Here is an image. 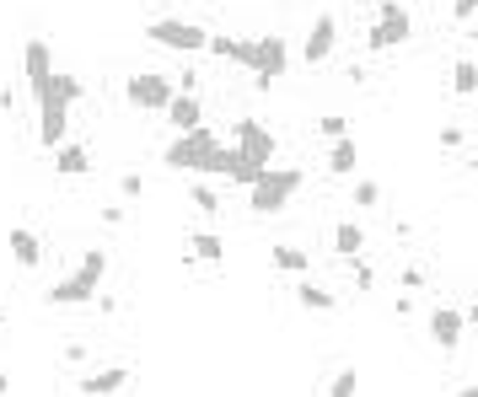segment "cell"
<instances>
[{"label":"cell","mask_w":478,"mask_h":397,"mask_svg":"<svg viewBox=\"0 0 478 397\" xmlns=\"http://www.w3.org/2000/svg\"><path fill=\"white\" fill-rule=\"evenodd\" d=\"M161 161H167L172 172H221V167H226V145H221L215 129L194 124V129H183V134L161 151Z\"/></svg>","instance_id":"6da1fadb"},{"label":"cell","mask_w":478,"mask_h":397,"mask_svg":"<svg viewBox=\"0 0 478 397\" xmlns=\"http://www.w3.org/2000/svg\"><path fill=\"white\" fill-rule=\"evenodd\" d=\"M301 183H307L301 167H264L258 183H248V210H253V215H280Z\"/></svg>","instance_id":"7a4b0ae2"},{"label":"cell","mask_w":478,"mask_h":397,"mask_svg":"<svg viewBox=\"0 0 478 397\" xmlns=\"http://www.w3.org/2000/svg\"><path fill=\"white\" fill-rule=\"evenodd\" d=\"M145 43H161V48H178V54H199L210 43V32L199 22H183V16H156V22H145Z\"/></svg>","instance_id":"3957f363"},{"label":"cell","mask_w":478,"mask_h":397,"mask_svg":"<svg viewBox=\"0 0 478 397\" xmlns=\"http://www.w3.org/2000/svg\"><path fill=\"white\" fill-rule=\"evenodd\" d=\"M172 75H161V70H135L129 81H124V102L129 108H140V113H161L167 102H172Z\"/></svg>","instance_id":"277c9868"},{"label":"cell","mask_w":478,"mask_h":397,"mask_svg":"<svg viewBox=\"0 0 478 397\" xmlns=\"http://www.w3.org/2000/svg\"><path fill=\"white\" fill-rule=\"evenodd\" d=\"M285 65H291V43H285L280 32H269V38H248V70L258 75V86L280 81Z\"/></svg>","instance_id":"5b68a950"},{"label":"cell","mask_w":478,"mask_h":397,"mask_svg":"<svg viewBox=\"0 0 478 397\" xmlns=\"http://www.w3.org/2000/svg\"><path fill=\"white\" fill-rule=\"evenodd\" d=\"M231 145H237L248 161H258V167H269L274 151H280V140H274V129H269L264 118H237V124H231Z\"/></svg>","instance_id":"8992f818"},{"label":"cell","mask_w":478,"mask_h":397,"mask_svg":"<svg viewBox=\"0 0 478 397\" xmlns=\"http://www.w3.org/2000/svg\"><path fill=\"white\" fill-rule=\"evenodd\" d=\"M334 48H339V16L334 11H317L312 27H307V38H301V59L307 65H328Z\"/></svg>","instance_id":"52a82bcc"},{"label":"cell","mask_w":478,"mask_h":397,"mask_svg":"<svg viewBox=\"0 0 478 397\" xmlns=\"http://www.w3.org/2000/svg\"><path fill=\"white\" fill-rule=\"evenodd\" d=\"M38 145L43 151H54V145H65L70 140V108L65 102H54V97H38Z\"/></svg>","instance_id":"ba28073f"},{"label":"cell","mask_w":478,"mask_h":397,"mask_svg":"<svg viewBox=\"0 0 478 397\" xmlns=\"http://www.w3.org/2000/svg\"><path fill=\"white\" fill-rule=\"evenodd\" d=\"M425 328H430V344H441V350H457V344H463V333H468V312L441 301V306L430 312V323H425Z\"/></svg>","instance_id":"9c48e42d"},{"label":"cell","mask_w":478,"mask_h":397,"mask_svg":"<svg viewBox=\"0 0 478 397\" xmlns=\"http://www.w3.org/2000/svg\"><path fill=\"white\" fill-rule=\"evenodd\" d=\"M22 70H27V86H32V97H38V91H43V81L54 75L48 38H27V43H22Z\"/></svg>","instance_id":"30bf717a"},{"label":"cell","mask_w":478,"mask_h":397,"mask_svg":"<svg viewBox=\"0 0 478 397\" xmlns=\"http://www.w3.org/2000/svg\"><path fill=\"white\" fill-rule=\"evenodd\" d=\"M129 366H102V371H86L81 382H75V393H86V397H108V393H124L129 387Z\"/></svg>","instance_id":"8fae6325"},{"label":"cell","mask_w":478,"mask_h":397,"mask_svg":"<svg viewBox=\"0 0 478 397\" xmlns=\"http://www.w3.org/2000/svg\"><path fill=\"white\" fill-rule=\"evenodd\" d=\"M91 296H97V285H91L86 274H70V280H54V285L43 290V301H48V306H86Z\"/></svg>","instance_id":"7c38bea8"},{"label":"cell","mask_w":478,"mask_h":397,"mask_svg":"<svg viewBox=\"0 0 478 397\" xmlns=\"http://www.w3.org/2000/svg\"><path fill=\"white\" fill-rule=\"evenodd\" d=\"M167 118H172V129L183 134V129H194V124H204V102L194 97V91H172V102L161 108Z\"/></svg>","instance_id":"4fadbf2b"},{"label":"cell","mask_w":478,"mask_h":397,"mask_svg":"<svg viewBox=\"0 0 478 397\" xmlns=\"http://www.w3.org/2000/svg\"><path fill=\"white\" fill-rule=\"evenodd\" d=\"M5 242H11V258H16V269H27V274H32V269L43 263V242H38V231H27V226H11V237H5Z\"/></svg>","instance_id":"5bb4252c"},{"label":"cell","mask_w":478,"mask_h":397,"mask_svg":"<svg viewBox=\"0 0 478 397\" xmlns=\"http://www.w3.org/2000/svg\"><path fill=\"white\" fill-rule=\"evenodd\" d=\"M377 11H382L377 22L387 27V38H393V43H409V38H414V16H409V5H404V0H377Z\"/></svg>","instance_id":"9a60e30c"},{"label":"cell","mask_w":478,"mask_h":397,"mask_svg":"<svg viewBox=\"0 0 478 397\" xmlns=\"http://www.w3.org/2000/svg\"><path fill=\"white\" fill-rule=\"evenodd\" d=\"M38 97H54V102H65V108H75L81 97H86V86H81V75H70V70H54L48 81H43V91Z\"/></svg>","instance_id":"2e32d148"},{"label":"cell","mask_w":478,"mask_h":397,"mask_svg":"<svg viewBox=\"0 0 478 397\" xmlns=\"http://www.w3.org/2000/svg\"><path fill=\"white\" fill-rule=\"evenodd\" d=\"M355 167H361V145H355V134H339L328 145V172L334 177H355Z\"/></svg>","instance_id":"e0dca14e"},{"label":"cell","mask_w":478,"mask_h":397,"mask_svg":"<svg viewBox=\"0 0 478 397\" xmlns=\"http://www.w3.org/2000/svg\"><path fill=\"white\" fill-rule=\"evenodd\" d=\"M296 301H301V312H317V317L339 312V296H334V290H323V285H312V274H301V285H296Z\"/></svg>","instance_id":"ac0fdd59"},{"label":"cell","mask_w":478,"mask_h":397,"mask_svg":"<svg viewBox=\"0 0 478 397\" xmlns=\"http://www.w3.org/2000/svg\"><path fill=\"white\" fill-rule=\"evenodd\" d=\"M269 263L280 269V274H312V253L307 247H291V242H280V247H269Z\"/></svg>","instance_id":"d6986e66"},{"label":"cell","mask_w":478,"mask_h":397,"mask_svg":"<svg viewBox=\"0 0 478 397\" xmlns=\"http://www.w3.org/2000/svg\"><path fill=\"white\" fill-rule=\"evenodd\" d=\"M54 172L59 177H81V172H91V156H86V145H54Z\"/></svg>","instance_id":"ffe728a7"},{"label":"cell","mask_w":478,"mask_h":397,"mask_svg":"<svg viewBox=\"0 0 478 397\" xmlns=\"http://www.w3.org/2000/svg\"><path fill=\"white\" fill-rule=\"evenodd\" d=\"M188 253H194V263H210V269L226 263V242H221L215 231H194V237H188Z\"/></svg>","instance_id":"44dd1931"},{"label":"cell","mask_w":478,"mask_h":397,"mask_svg":"<svg viewBox=\"0 0 478 397\" xmlns=\"http://www.w3.org/2000/svg\"><path fill=\"white\" fill-rule=\"evenodd\" d=\"M334 253H339V258L366 253V231H361V220H339V226H334Z\"/></svg>","instance_id":"7402d4cb"},{"label":"cell","mask_w":478,"mask_h":397,"mask_svg":"<svg viewBox=\"0 0 478 397\" xmlns=\"http://www.w3.org/2000/svg\"><path fill=\"white\" fill-rule=\"evenodd\" d=\"M215 59H226V65H248V38H226V32H210V43H204Z\"/></svg>","instance_id":"603a6c76"},{"label":"cell","mask_w":478,"mask_h":397,"mask_svg":"<svg viewBox=\"0 0 478 397\" xmlns=\"http://www.w3.org/2000/svg\"><path fill=\"white\" fill-rule=\"evenodd\" d=\"M75 274H86L91 285H102V280H108V253H102V247H86V253H81V269H75Z\"/></svg>","instance_id":"cb8c5ba5"},{"label":"cell","mask_w":478,"mask_h":397,"mask_svg":"<svg viewBox=\"0 0 478 397\" xmlns=\"http://www.w3.org/2000/svg\"><path fill=\"white\" fill-rule=\"evenodd\" d=\"M474 81H478V70H474V59L463 54V59L452 65V91H457V97H474Z\"/></svg>","instance_id":"d4e9b609"},{"label":"cell","mask_w":478,"mask_h":397,"mask_svg":"<svg viewBox=\"0 0 478 397\" xmlns=\"http://www.w3.org/2000/svg\"><path fill=\"white\" fill-rule=\"evenodd\" d=\"M355 387H361V376H355V366H344V371H334V376H328V387H323V393H328V397H355Z\"/></svg>","instance_id":"484cf974"},{"label":"cell","mask_w":478,"mask_h":397,"mask_svg":"<svg viewBox=\"0 0 478 397\" xmlns=\"http://www.w3.org/2000/svg\"><path fill=\"white\" fill-rule=\"evenodd\" d=\"M188 199H194V210H204V215H221V194H215L210 183H188Z\"/></svg>","instance_id":"4316f807"},{"label":"cell","mask_w":478,"mask_h":397,"mask_svg":"<svg viewBox=\"0 0 478 397\" xmlns=\"http://www.w3.org/2000/svg\"><path fill=\"white\" fill-rule=\"evenodd\" d=\"M382 204V188L371 177H355V210H377Z\"/></svg>","instance_id":"83f0119b"},{"label":"cell","mask_w":478,"mask_h":397,"mask_svg":"<svg viewBox=\"0 0 478 397\" xmlns=\"http://www.w3.org/2000/svg\"><path fill=\"white\" fill-rule=\"evenodd\" d=\"M350 274H355V290H366V296H371V290H377V269H371V263H366V258H361V253H355V258H350Z\"/></svg>","instance_id":"f1b7e54d"},{"label":"cell","mask_w":478,"mask_h":397,"mask_svg":"<svg viewBox=\"0 0 478 397\" xmlns=\"http://www.w3.org/2000/svg\"><path fill=\"white\" fill-rule=\"evenodd\" d=\"M317 134L323 140H339V134H350V118L344 113H328V118H317Z\"/></svg>","instance_id":"f546056e"},{"label":"cell","mask_w":478,"mask_h":397,"mask_svg":"<svg viewBox=\"0 0 478 397\" xmlns=\"http://www.w3.org/2000/svg\"><path fill=\"white\" fill-rule=\"evenodd\" d=\"M366 48H371V54H393V48H398V43H393V38H387V27H382V22H377V27H371V32H366Z\"/></svg>","instance_id":"4dcf8cb0"},{"label":"cell","mask_w":478,"mask_h":397,"mask_svg":"<svg viewBox=\"0 0 478 397\" xmlns=\"http://www.w3.org/2000/svg\"><path fill=\"white\" fill-rule=\"evenodd\" d=\"M441 145H447V151H463V145H468V129H463V124H447V129H441Z\"/></svg>","instance_id":"1f68e13d"},{"label":"cell","mask_w":478,"mask_h":397,"mask_svg":"<svg viewBox=\"0 0 478 397\" xmlns=\"http://www.w3.org/2000/svg\"><path fill=\"white\" fill-rule=\"evenodd\" d=\"M118 194H124V199H140V194H145V177H140V172H124V177H118Z\"/></svg>","instance_id":"d6a6232c"},{"label":"cell","mask_w":478,"mask_h":397,"mask_svg":"<svg viewBox=\"0 0 478 397\" xmlns=\"http://www.w3.org/2000/svg\"><path fill=\"white\" fill-rule=\"evenodd\" d=\"M97 220H102V226H113V231H118V226H124V220H129V210H124V204H102V210H97Z\"/></svg>","instance_id":"836d02e7"},{"label":"cell","mask_w":478,"mask_h":397,"mask_svg":"<svg viewBox=\"0 0 478 397\" xmlns=\"http://www.w3.org/2000/svg\"><path fill=\"white\" fill-rule=\"evenodd\" d=\"M452 16H457V22L468 27V22L478 16V0H452Z\"/></svg>","instance_id":"e575fe53"},{"label":"cell","mask_w":478,"mask_h":397,"mask_svg":"<svg viewBox=\"0 0 478 397\" xmlns=\"http://www.w3.org/2000/svg\"><path fill=\"white\" fill-rule=\"evenodd\" d=\"M404 290H425V269H420V263L404 269Z\"/></svg>","instance_id":"d590c367"},{"label":"cell","mask_w":478,"mask_h":397,"mask_svg":"<svg viewBox=\"0 0 478 397\" xmlns=\"http://www.w3.org/2000/svg\"><path fill=\"white\" fill-rule=\"evenodd\" d=\"M0 393H11V376H5V371H0Z\"/></svg>","instance_id":"8d00e7d4"},{"label":"cell","mask_w":478,"mask_h":397,"mask_svg":"<svg viewBox=\"0 0 478 397\" xmlns=\"http://www.w3.org/2000/svg\"><path fill=\"white\" fill-rule=\"evenodd\" d=\"M0 323H5V301H0Z\"/></svg>","instance_id":"74e56055"},{"label":"cell","mask_w":478,"mask_h":397,"mask_svg":"<svg viewBox=\"0 0 478 397\" xmlns=\"http://www.w3.org/2000/svg\"><path fill=\"white\" fill-rule=\"evenodd\" d=\"M371 5H377V0H371Z\"/></svg>","instance_id":"f35d334b"}]
</instances>
